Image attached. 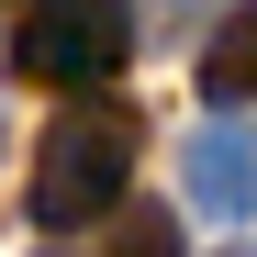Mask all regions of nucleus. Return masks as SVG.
I'll return each mask as SVG.
<instances>
[{
  "label": "nucleus",
  "instance_id": "nucleus-5",
  "mask_svg": "<svg viewBox=\"0 0 257 257\" xmlns=\"http://www.w3.org/2000/svg\"><path fill=\"white\" fill-rule=\"evenodd\" d=\"M56 257H179V224H168V212H123L101 235H67Z\"/></svg>",
  "mask_w": 257,
  "mask_h": 257
},
{
  "label": "nucleus",
  "instance_id": "nucleus-1",
  "mask_svg": "<svg viewBox=\"0 0 257 257\" xmlns=\"http://www.w3.org/2000/svg\"><path fill=\"white\" fill-rule=\"evenodd\" d=\"M135 157H146V123L123 112V101H67L45 135H34V190H23V212H34L45 235H90L101 212H123Z\"/></svg>",
  "mask_w": 257,
  "mask_h": 257
},
{
  "label": "nucleus",
  "instance_id": "nucleus-2",
  "mask_svg": "<svg viewBox=\"0 0 257 257\" xmlns=\"http://www.w3.org/2000/svg\"><path fill=\"white\" fill-rule=\"evenodd\" d=\"M135 56V12L123 0H34L12 34V67L45 78V90H101V78Z\"/></svg>",
  "mask_w": 257,
  "mask_h": 257
},
{
  "label": "nucleus",
  "instance_id": "nucleus-6",
  "mask_svg": "<svg viewBox=\"0 0 257 257\" xmlns=\"http://www.w3.org/2000/svg\"><path fill=\"white\" fill-rule=\"evenodd\" d=\"M224 257H257V246H224Z\"/></svg>",
  "mask_w": 257,
  "mask_h": 257
},
{
  "label": "nucleus",
  "instance_id": "nucleus-4",
  "mask_svg": "<svg viewBox=\"0 0 257 257\" xmlns=\"http://www.w3.org/2000/svg\"><path fill=\"white\" fill-rule=\"evenodd\" d=\"M201 101H212V112H235V101H257V0L212 23V45H201Z\"/></svg>",
  "mask_w": 257,
  "mask_h": 257
},
{
  "label": "nucleus",
  "instance_id": "nucleus-3",
  "mask_svg": "<svg viewBox=\"0 0 257 257\" xmlns=\"http://www.w3.org/2000/svg\"><path fill=\"white\" fill-rule=\"evenodd\" d=\"M179 190H190V212H212V224H246L257 212V146L235 123H201L179 146Z\"/></svg>",
  "mask_w": 257,
  "mask_h": 257
}]
</instances>
